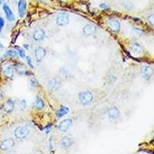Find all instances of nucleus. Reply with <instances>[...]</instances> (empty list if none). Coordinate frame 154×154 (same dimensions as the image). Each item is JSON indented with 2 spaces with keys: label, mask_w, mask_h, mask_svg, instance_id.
<instances>
[{
  "label": "nucleus",
  "mask_w": 154,
  "mask_h": 154,
  "mask_svg": "<svg viewBox=\"0 0 154 154\" xmlns=\"http://www.w3.org/2000/svg\"><path fill=\"white\" fill-rule=\"evenodd\" d=\"M148 21L151 25L154 26V14H151L148 16Z\"/></svg>",
  "instance_id": "nucleus-29"
},
{
  "label": "nucleus",
  "mask_w": 154,
  "mask_h": 154,
  "mask_svg": "<svg viewBox=\"0 0 154 154\" xmlns=\"http://www.w3.org/2000/svg\"><path fill=\"white\" fill-rule=\"evenodd\" d=\"M130 50L134 54L140 55L141 53H143V48L139 43H136L135 42V43H132L130 45Z\"/></svg>",
  "instance_id": "nucleus-18"
},
{
  "label": "nucleus",
  "mask_w": 154,
  "mask_h": 154,
  "mask_svg": "<svg viewBox=\"0 0 154 154\" xmlns=\"http://www.w3.org/2000/svg\"><path fill=\"white\" fill-rule=\"evenodd\" d=\"M18 55H19V53H18L17 51L15 50V49H8V50L6 51L5 53V56H7V57H9V58H16V57H17Z\"/></svg>",
  "instance_id": "nucleus-21"
},
{
  "label": "nucleus",
  "mask_w": 154,
  "mask_h": 154,
  "mask_svg": "<svg viewBox=\"0 0 154 154\" xmlns=\"http://www.w3.org/2000/svg\"><path fill=\"white\" fill-rule=\"evenodd\" d=\"M46 37V32L43 29H36L32 33V38L35 42H41Z\"/></svg>",
  "instance_id": "nucleus-5"
},
{
  "label": "nucleus",
  "mask_w": 154,
  "mask_h": 154,
  "mask_svg": "<svg viewBox=\"0 0 154 154\" xmlns=\"http://www.w3.org/2000/svg\"><path fill=\"white\" fill-rule=\"evenodd\" d=\"M93 100V95L89 90L80 92L79 93V101L80 104L83 106H88L91 103Z\"/></svg>",
  "instance_id": "nucleus-1"
},
{
  "label": "nucleus",
  "mask_w": 154,
  "mask_h": 154,
  "mask_svg": "<svg viewBox=\"0 0 154 154\" xmlns=\"http://www.w3.org/2000/svg\"><path fill=\"white\" fill-rule=\"evenodd\" d=\"M20 106H21V108L22 109H26V101H25L24 100H21V102H20Z\"/></svg>",
  "instance_id": "nucleus-30"
},
{
  "label": "nucleus",
  "mask_w": 154,
  "mask_h": 154,
  "mask_svg": "<svg viewBox=\"0 0 154 154\" xmlns=\"http://www.w3.org/2000/svg\"><path fill=\"white\" fill-rule=\"evenodd\" d=\"M15 109V102L12 99H9L2 105V109L5 113H11Z\"/></svg>",
  "instance_id": "nucleus-10"
},
{
  "label": "nucleus",
  "mask_w": 154,
  "mask_h": 154,
  "mask_svg": "<svg viewBox=\"0 0 154 154\" xmlns=\"http://www.w3.org/2000/svg\"><path fill=\"white\" fill-rule=\"evenodd\" d=\"M26 62H27V64L29 65V66L30 68H33V65H32V59L30 58V56H26Z\"/></svg>",
  "instance_id": "nucleus-28"
},
{
  "label": "nucleus",
  "mask_w": 154,
  "mask_h": 154,
  "mask_svg": "<svg viewBox=\"0 0 154 154\" xmlns=\"http://www.w3.org/2000/svg\"><path fill=\"white\" fill-rule=\"evenodd\" d=\"M73 144V139L72 137L66 136L64 137L61 140H60V145L63 147V149H69V147H71Z\"/></svg>",
  "instance_id": "nucleus-12"
},
{
  "label": "nucleus",
  "mask_w": 154,
  "mask_h": 154,
  "mask_svg": "<svg viewBox=\"0 0 154 154\" xmlns=\"http://www.w3.org/2000/svg\"><path fill=\"white\" fill-rule=\"evenodd\" d=\"M30 133V130L26 126H19L14 130V136L18 140L26 139Z\"/></svg>",
  "instance_id": "nucleus-2"
},
{
  "label": "nucleus",
  "mask_w": 154,
  "mask_h": 154,
  "mask_svg": "<svg viewBox=\"0 0 154 154\" xmlns=\"http://www.w3.org/2000/svg\"><path fill=\"white\" fill-rule=\"evenodd\" d=\"M2 9H3L4 12H5V15L7 18V19L9 20V22H12L15 19V16L14 14H13V12L11 10L10 7H9V5H7L6 3H4L3 5H2Z\"/></svg>",
  "instance_id": "nucleus-15"
},
{
  "label": "nucleus",
  "mask_w": 154,
  "mask_h": 154,
  "mask_svg": "<svg viewBox=\"0 0 154 154\" xmlns=\"http://www.w3.org/2000/svg\"><path fill=\"white\" fill-rule=\"evenodd\" d=\"M133 35L136 37H140L143 35V32L139 28H133Z\"/></svg>",
  "instance_id": "nucleus-22"
},
{
  "label": "nucleus",
  "mask_w": 154,
  "mask_h": 154,
  "mask_svg": "<svg viewBox=\"0 0 154 154\" xmlns=\"http://www.w3.org/2000/svg\"><path fill=\"white\" fill-rule=\"evenodd\" d=\"M123 7L126 9V10H131L133 9V4L130 2H128V1H126V2H123Z\"/></svg>",
  "instance_id": "nucleus-24"
},
{
  "label": "nucleus",
  "mask_w": 154,
  "mask_h": 154,
  "mask_svg": "<svg viewBox=\"0 0 154 154\" xmlns=\"http://www.w3.org/2000/svg\"><path fill=\"white\" fill-rule=\"evenodd\" d=\"M15 68H16V71L18 72V73H23V72L26 71V69H25V66L23 64H17Z\"/></svg>",
  "instance_id": "nucleus-23"
},
{
  "label": "nucleus",
  "mask_w": 154,
  "mask_h": 154,
  "mask_svg": "<svg viewBox=\"0 0 154 154\" xmlns=\"http://www.w3.org/2000/svg\"><path fill=\"white\" fill-rule=\"evenodd\" d=\"M62 1H63V2H66V1H67V0H62Z\"/></svg>",
  "instance_id": "nucleus-36"
},
{
  "label": "nucleus",
  "mask_w": 154,
  "mask_h": 154,
  "mask_svg": "<svg viewBox=\"0 0 154 154\" xmlns=\"http://www.w3.org/2000/svg\"><path fill=\"white\" fill-rule=\"evenodd\" d=\"M35 57L37 62H40L43 60V58L46 55V50L43 47L38 46L35 49Z\"/></svg>",
  "instance_id": "nucleus-11"
},
{
  "label": "nucleus",
  "mask_w": 154,
  "mask_h": 154,
  "mask_svg": "<svg viewBox=\"0 0 154 154\" xmlns=\"http://www.w3.org/2000/svg\"><path fill=\"white\" fill-rule=\"evenodd\" d=\"M14 67L11 64H6L2 68V74L7 79H11L14 75Z\"/></svg>",
  "instance_id": "nucleus-7"
},
{
  "label": "nucleus",
  "mask_w": 154,
  "mask_h": 154,
  "mask_svg": "<svg viewBox=\"0 0 154 154\" xmlns=\"http://www.w3.org/2000/svg\"><path fill=\"white\" fill-rule=\"evenodd\" d=\"M39 1H42V0H39Z\"/></svg>",
  "instance_id": "nucleus-37"
},
{
  "label": "nucleus",
  "mask_w": 154,
  "mask_h": 154,
  "mask_svg": "<svg viewBox=\"0 0 154 154\" xmlns=\"http://www.w3.org/2000/svg\"><path fill=\"white\" fill-rule=\"evenodd\" d=\"M2 0H0V5L2 4Z\"/></svg>",
  "instance_id": "nucleus-35"
},
{
  "label": "nucleus",
  "mask_w": 154,
  "mask_h": 154,
  "mask_svg": "<svg viewBox=\"0 0 154 154\" xmlns=\"http://www.w3.org/2000/svg\"><path fill=\"white\" fill-rule=\"evenodd\" d=\"M32 106L34 108L37 109H42L44 106H45V103H44L43 100L41 97L38 96H36L35 100H34L33 103H32Z\"/></svg>",
  "instance_id": "nucleus-19"
},
{
  "label": "nucleus",
  "mask_w": 154,
  "mask_h": 154,
  "mask_svg": "<svg viewBox=\"0 0 154 154\" xmlns=\"http://www.w3.org/2000/svg\"><path fill=\"white\" fill-rule=\"evenodd\" d=\"M30 83H31L32 86H35V87H37V86H39V83H38V80L35 79V77H32L30 79Z\"/></svg>",
  "instance_id": "nucleus-25"
},
{
  "label": "nucleus",
  "mask_w": 154,
  "mask_h": 154,
  "mask_svg": "<svg viewBox=\"0 0 154 154\" xmlns=\"http://www.w3.org/2000/svg\"><path fill=\"white\" fill-rule=\"evenodd\" d=\"M69 112V109L68 107L62 106L56 111V116H57L58 118H61L63 117V116H64L65 115H66Z\"/></svg>",
  "instance_id": "nucleus-20"
},
{
  "label": "nucleus",
  "mask_w": 154,
  "mask_h": 154,
  "mask_svg": "<svg viewBox=\"0 0 154 154\" xmlns=\"http://www.w3.org/2000/svg\"><path fill=\"white\" fill-rule=\"evenodd\" d=\"M51 127H52V124H51V123H49V125H47V126H46V127L45 128V129L46 130V133H49V130H50V129H51Z\"/></svg>",
  "instance_id": "nucleus-32"
},
{
  "label": "nucleus",
  "mask_w": 154,
  "mask_h": 154,
  "mask_svg": "<svg viewBox=\"0 0 154 154\" xmlns=\"http://www.w3.org/2000/svg\"><path fill=\"white\" fill-rule=\"evenodd\" d=\"M107 115L111 119H116L119 117L120 112H119V109L116 108V107H112L108 110Z\"/></svg>",
  "instance_id": "nucleus-17"
},
{
  "label": "nucleus",
  "mask_w": 154,
  "mask_h": 154,
  "mask_svg": "<svg viewBox=\"0 0 154 154\" xmlns=\"http://www.w3.org/2000/svg\"><path fill=\"white\" fill-rule=\"evenodd\" d=\"M15 146V140L12 138H7L4 140L0 143V149L2 151H6L10 149Z\"/></svg>",
  "instance_id": "nucleus-4"
},
{
  "label": "nucleus",
  "mask_w": 154,
  "mask_h": 154,
  "mask_svg": "<svg viewBox=\"0 0 154 154\" xmlns=\"http://www.w3.org/2000/svg\"><path fill=\"white\" fill-rule=\"evenodd\" d=\"M72 125V119H66L64 120L61 121V123L58 126V129L60 130V132L62 133H65V132L68 131Z\"/></svg>",
  "instance_id": "nucleus-6"
},
{
  "label": "nucleus",
  "mask_w": 154,
  "mask_h": 154,
  "mask_svg": "<svg viewBox=\"0 0 154 154\" xmlns=\"http://www.w3.org/2000/svg\"><path fill=\"white\" fill-rule=\"evenodd\" d=\"M4 26H5V20L2 16H0V32L3 29Z\"/></svg>",
  "instance_id": "nucleus-26"
},
{
  "label": "nucleus",
  "mask_w": 154,
  "mask_h": 154,
  "mask_svg": "<svg viewBox=\"0 0 154 154\" xmlns=\"http://www.w3.org/2000/svg\"><path fill=\"white\" fill-rule=\"evenodd\" d=\"M107 25H108V26L109 27L112 31L115 32H119L121 28L120 23L118 21L117 19H109L107 20Z\"/></svg>",
  "instance_id": "nucleus-8"
},
{
  "label": "nucleus",
  "mask_w": 154,
  "mask_h": 154,
  "mask_svg": "<svg viewBox=\"0 0 154 154\" xmlns=\"http://www.w3.org/2000/svg\"><path fill=\"white\" fill-rule=\"evenodd\" d=\"M47 86L51 91H56L60 88V81L56 78H53L48 81Z\"/></svg>",
  "instance_id": "nucleus-13"
},
{
  "label": "nucleus",
  "mask_w": 154,
  "mask_h": 154,
  "mask_svg": "<svg viewBox=\"0 0 154 154\" xmlns=\"http://www.w3.org/2000/svg\"><path fill=\"white\" fill-rule=\"evenodd\" d=\"M18 53H19V56L21 58H25L26 57V53H25V51L23 50V49H18Z\"/></svg>",
  "instance_id": "nucleus-27"
},
{
  "label": "nucleus",
  "mask_w": 154,
  "mask_h": 154,
  "mask_svg": "<svg viewBox=\"0 0 154 154\" xmlns=\"http://www.w3.org/2000/svg\"><path fill=\"white\" fill-rule=\"evenodd\" d=\"M97 31V28L95 25L93 24H87L86 25L83 29H82V32L86 36H90L96 34Z\"/></svg>",
  "instance_id": "nucleus-9"
},
{
  "label": "nucleus",
  "mask_w": 154,
  "mask_h": 154,
  "mask_svg": "<svg viewBox=\"0 0 154 154\" xmlns=\"http://www.w3.org/2000/svg\"><path fill=\"white\" fill-rule=\"evenodd\" d=\"M23 47H24L26 49H29V45L26 43H24L23 44Z\"/></svg>",
  "instance_id": "nucleus-33"
},
{
  "label": "nucleus",
  "mask_w": 154,
  "mask_h": 154,
  "mask_svg": "<svg viewBox=\"0 0 154 154\" xmlns=\"http://www.w3.org/2000/svg\"><path fill=\"white\" fill-rule=\"evenodd\" d=\"M26 6L27 4L26 0H19L18 2V11H19V15L20 17H23L26 14Z\"/></svg>",
  "instance_id": "nucleus-16"
},
{
  "label": "nucleus",
  "mask_w": 154,
  "mask_h": 154,
  "mask_svg": "<svg viewBox=\"0 0 154 154\" xmlns=\"http://www.w3.org/2000/svg\"><path fill=\"white\" fill-rule=\"evenodd\" d=\"M56 23L59 26H65L69 23V17L66 12H60L56 19Z\"/></svg>",
  "instance_id": "nucleus-3"
},
{
  "label": "nucleus",
  "mask_w": 154,
  "mask_h": 154,
  "mask_svg": "<svg viewBox=\"0 0 154 154\" xmlns=\"http://www.w3.org/2000/svg\"><path fill=\"white\" fill-rule=\"evenodd\" d=\"M4 48V46H3V44L2 43V42H1V41H0V50H1V49H2Z\"/></svg>",
  "instance_id": "nucleus-34"
},
{
  "label": "nucleus",
  "mask_w": 154,
  "mask_h": 154,
  "mask_svg": "<svg viewBox=\"0 0 154 154\" xmlns=\"http://www.w3.org/2000/svg\"><path fill=\"white\" fill-rule=\"evenodd\" d=\"M100 7L101 8V9H109V5H107L106 3H105V2L100 4Z\"/></svg>",
  "instance_id": "nucleus-31"
},
{
  "label": "nucleus",
  "mask_w": 154,
  "mask_h": 154,
  "mask_svg": "<svg viewBox=\"0 0 154 154\" xmlns=\"http://www.w3.org/2000/svg\"><path fill=\"white\" fill-rule=\"evenodd\" d=\"M154 71L152 69V67L149 66H143L141 68V74L146 79H150V77L152 76L153 74Z\"/></svg>",
  "instance_id": "nucleus-14"
}]
</instances>
